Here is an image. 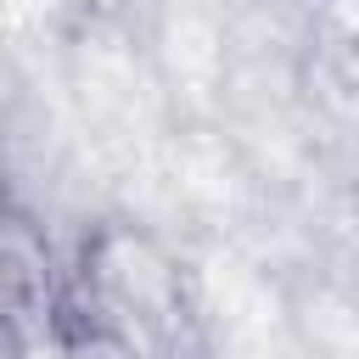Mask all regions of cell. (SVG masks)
I'll return each instance as SVG.
<instances>
[{
	"label": "cell",
	"mask_w": 359,
	"mask_h": 359,
	"mask_svg": "<svg viewBox=\"0 0 359 359\" xmlns=\"http://www.w3.org/2000/svg\"><path fill=\"white\" fill-rule=\"evenodd\" d=\"M67 275L84 348L112 359H202V303L191 269L151 230L101 219L79 241Z\"/></svg>",
	"instance_id": "1"
},
{
	"label": "cell",
	"mask_w": 359,
	"mask_h": 359,
	"mask_svg": "<svg viewBox=\"0 0 359 359\" xmlns=\"http://www.w3.org/2000/svg\"><path fill=\"white\" fill-rule=\"evenodd\" d=\"M0 264H6V348H50V342L84 348L73 320V275L56 264L45 224L17 202L6 213Z\"/></svg>",
	"instance_id": "2"
},
{
	"label": "cell",
	"mask_w": 359,
	"mask_h": 359,
	"mask_svg": "<svg viewBox=\"0 0 359 359\" xmlns=\"http://www.w3.org/2000/svg\"><path fill=\"white\" fill-rule=\"evenodd\" d=\"M309 84L320 101L359 112V0H320L309 22Z\"/></svg>",
	"instance_id": "3"
}]
</instances>
